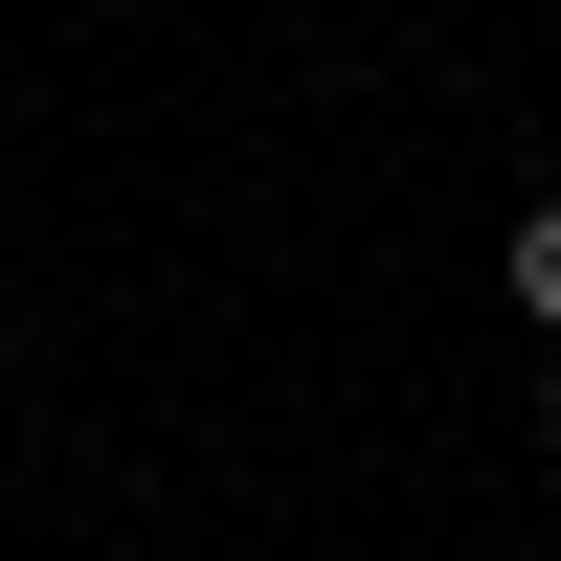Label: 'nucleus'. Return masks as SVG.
<instances>
[{"label":"nucleus","instance_id":"obj_1","mask_svg":"<svg viewBox=\"0 0 561 561\" xmlns=\"http://www.w3.org/2000/svg\"><path fill=\"white\" fill-rule=\"evenodd\" d=\"M494 293H517L539 337H561V203H517V248H494Z\"/></svg>","mask_w":561,"mask_h":561},{"label":"nucleus","instance_id":"obj_2","mask_svg":"<svg viewBox=\"0 0 561 561\" xmlns=\"http://www.w3.org/2000/svg\"><path fill=\"white\" fill-rule=\"evenodd\" d=\"M539 449H561V337H539Z\"/></svg>","mask_w":561,"mask_h":561}]
</instances>
